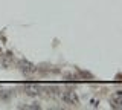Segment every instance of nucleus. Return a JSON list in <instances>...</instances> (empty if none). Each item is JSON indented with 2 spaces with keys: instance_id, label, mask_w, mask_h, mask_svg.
Segmentation results:
<instances>
[{
  "instance_id": "obj_1",
  "label": "nucleus",
  "mask_w": 122,
  "mask_h": 110,
  "mask_svg": "<svg viewBox=\"0 0 122 110\" xmlns=\"http://www.w3.org/2000/svg\"><path fill=\"white\" fill-rule=\"evenodd\" d=\"M63 102H66V104H69V105H78L79 100H78V96H76L75 92L69 90V92L63 93Z\"/></svg>"
},
{
  "instance_id": "obj_2",
  "label": "nucleus",
  "mask_w": 122,
  "mask_h": 110,
  "mask_svg": "<svg viewBox=\"0 0 122 110\" xmlns=\"http://www.w3.org/2000/svg\"><path fill=\"white\" fill-rule=\"evenodd\" d=\"M18 67H20V70L23 73H32V72H35V66L30 64L29 61H26V60H21L18 63Z\"/></svg>"
},
{
  "instance_id": "obj_3",
  "label": "nucleus",
  "mask_w": 122,
  "mask_h": 110,
  "mask_svg": "<svg viewBox=\"0 0 122 110\" xmlns=\"http://www.w3.org/2000/svg\"><path fill=\"white\" fill-rule=\"evenodd\" d=\"M25 93L30 95V96H35V95L40 93V86H37V84H28V86H25Z\"/></svg>"
},
{
  "instance_id": "obj_4",
  "label": "nucleus",
  "mask_w": 122,
  "mask_h": 110,
  "mask_svg": "<svg viewBox=\"0 0 122 110\" xmlns=\"http://www.w3.org/2000/svg\"><path fill=\"white\" fill-rule=\"evenodd\" d=\"M29 109H41V105H40V104H37V102H34L32 105H29Z\"/></svg>"
}]
</instances>
